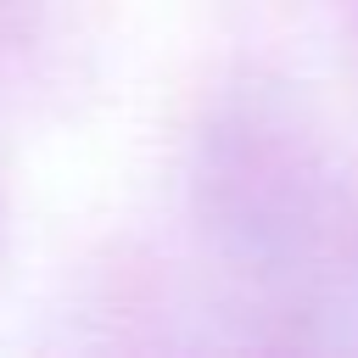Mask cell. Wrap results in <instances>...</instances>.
I'll return each instance as SVG.
<instances>
[{
    "label": "cell",
    "instance_id": "7a4b0ae2",
    "mask_svg": "<svg viewBox=\"0 0 358 358\" xmlns=\"http://www.w3.org/2000/svg\"><path fill=\"white\" fill-rule=\"evenodd\" d=\"M347 11H352V22H358V0H347Z\"/></svg>",
    "mask_w": 358,
    "mask_h": 358
},
{
    "label": "cell",
    "instance_id": "6da1fadb",
    "mask_svg": "<svg viewBox=\"0 0 358 358\" xmlns=\"http://www.w3.org/2000/svg\"><path fill=\"white\" fill-rule=\"evenodd\" d=\"M196 207L218 252L280 291H308L358 229L336 157L280 84H241L213 106L196 157Z\"/></svg>",
    "mask_w": 358,
    "mask_h": 358
}]
</instances>
